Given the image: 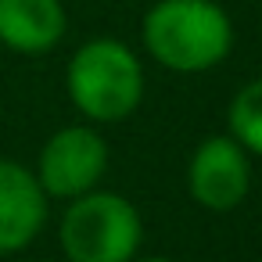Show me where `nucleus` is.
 Returning <instances> with one entry per match:
<instances>
[{"label": "nucleus", "instance_id": "f257e3e1", "mask_svg": "<svg viewBox=\"0 0 262 262\" xmlns=\"http://www.w3.org/2000/svg\"><path fill=\"white\" fill-rule=\"evenodd\" d=\"M140 43L155 65L201 76L233 51V18L219 0H155L140 18Z\"/></svg>", "mask_w": 262, "mask_h": 262}, {"label": "nucleus", "instance_id": "f03ea898", "mask_svg": "<svg viewBox=\"0 0 262 262\" xmlns=\"http://www.w3.org/2000/svg\"><path fill=\"white\" fill-rule=\"evenodd\" d=\"M144 61L115 36L79 43L65 65V94L86 122H122L144 101Z\"/></svg>", "mask_w": 262, "mask_h": 262}, {"label": "nucleus", "instance_id": "7ed1b4c3", "mask_svg": "<svg viewBox=\"0 0 262 262\" xmlns=\"http://www.w3.org/2000/svg\"><path fill=\"white\" fill-rule=\"evenodd\" d=\"M140 241L144 219L137 205L101 187L72 198L58 226V244L69 262H133Z\"/></svg>", "mask_w": 262, "mask_h": 262}, {"label": "nucleus", "instance_id": "20e7f679", "mask_svg": "<svg viewBox=\"0 0 262 262\" xmlns=\"http://www.w3.org/2000/svg\"><path fill=\"white\" fill-rule=\"evenodd\" d=\"M108 172V140L94 126H61L54 129L36 158V183L47 198L72 201L101 187Z\"/></svg>", "mask_w": 262, "mask_h": 262}, {"label": "nucleus", "instance_id": "39448f33", "mask_svg": "<svg viewBox=\"0 0 262 262\" xmlns=\"http://www.w3.org/2000/svg\"><path fill=\"white\" fill-rule=\"evenodd\" d=\"M187 190L205 212H233L251 190V155L230 137H205L187 165Z\"/></svg>", "mask_w": 262, "mask_h": 262}, {"label": "nucleus", "instance_id": "423d86ee", "mask_svg": "<svg viewBox=\"0 0 262 262\" xmlns=\"http://www.w3.org/2000/svg\"><path fill=\"white\" fill-rule=\"evenodd\" d=\"M47 201L29 165L0 158V255L26 251L40 237L47 226Z\"/></svg>", "mask_w": 262, "mask_h": 262}, {"label": "nucleus", "instance_id": "0eeeda50", "mask_svg": "<svg viewBox=\"0 0 262 262\" xmlns=\"http://www.w3.org/2000/svg\"><path fill=\"white\" fill-rule=\"evenodd\" d=\"M69 29L61 0H0V43L15 54H51Z\"/></svg>", "mask_w": 262, "mask_h": 262}, {"label": "nucleus", "instance_id": "6e6552de", "mask_svg": "<svg viewBox=\"0 0 262 262\" xmlns=\"http://www.w3.org/2000/svg\"><path fill=\"white\" fill-rule=\"evenodd\" d=\"M226 133L248 151L262 158V76L244 83L226 104Z\"/></svg>", "mask_w": 262, "mask_h": 262}, {"label": "nucleus", "instance_id": "1a4fd4ad", "mask_svg": "<svg viewBox=\"0 0 262 262\" xmlns=\"http://www.w3.org/2000/svg\"><path fill=\"white\" fill-rule=\"evenodd\" d=\"M133 262H176V258H169V255H144V258H133Z\"/></svg>", "mask_w": 262, "mask_h": 262}]
</instances>
